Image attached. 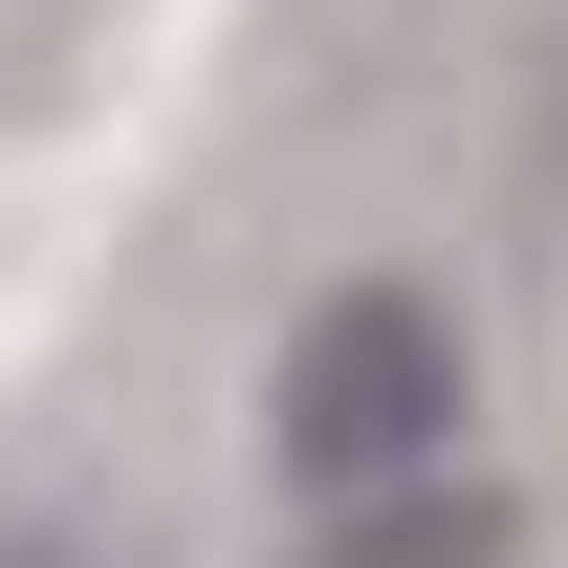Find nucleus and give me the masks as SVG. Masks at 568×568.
Returning <instances> with one entry per match:
<instances>
[{
  "label": "nucleus",
  "instance_id": "nucleus-1",
  "mask_svg": "<svg viewBox=\"0 0 568 568\" xmlns=\"http://www.w3.org/2000/svg\"><path fill=\"white\" fill-rule=\"evenodd\" d=\"M459 394H481V328L437 284H328L263 372V459H284V503L416 481V459H459Z\"/></svg>",
  "mask_w": 568,
  "mask_h": 568
},
{
  "label": "nucleus",
  "instance_id": "nucleus-2",
  "mask_svg": "<svg viewBox=\"0 0 568 568\" xmlns=\"http://www.w3.org/2000/svg\"><path fill=\"white\" fill-rule=\"evenodd\" d=\"M503 241H525V328L568 394V0H525V44H503Z\"/></svg>",
  "mask_w": 568,
  "mask_h": 568
},
{
  "label": "nucleus",
  "instance_id": "nucleus-3",
  "mask_svg": "<svg viewBox=\"0 0 568 568\" xmlns=\"http://www.w3.org/2000/svg\"><path fill=\"white\" fill-rule=\"evenodd\" d=\"M284 568H525V503H503L481 459H416V481L306 503V547H284Z\"/></svg>",
  "mask_w": 568,
  "mask_h": 568
},
{
  "label": "nucleus",
  "instance_id": "nucleus-4",
  "mask_svg": "<svg viewBox=\"0 0 568 568\" xmlns=\"http://www.w3.org/2000/svg\"><path fill=\"white\" fill-rule=\"evenodd\" d=\"M0 568H67V547H44V525H22V503H0Z\"/></svg>",
  "mask_w": 568,
  "mask_h": 568
}]
</instances>
